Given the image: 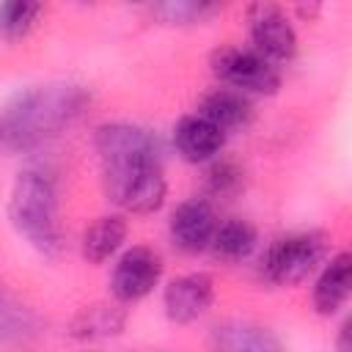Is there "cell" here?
I'll use <instances>...</instances> for the list:
<instances>
[{"instance_id": "1", "label": "cell", "mask_w": 352, "mask_h": 352, "mask_svg": "<svg viewBox=\"0 0 352 352\" xmlns=\"http://www.w3.org/2000/svg\"><path fill=\"white\" fill-rule=\"evenodd\" d=\"M91 104V91L77 82H50L16 91L0 116V138L8 154H28L72 126Z\"/></svg>"}, {"instance_id": "2", "label": "cell", "mask_w": 352, "mask_h": 352, "mask_svg": "<svg viewBox=\"0 0 352 352\" xmlns=\"http://www.w3.org/2000/svg\"><path fill=\"white\" fill-rule=\"evenodd\" d=\"M8 217L19 236L30 242L41 256L55 258L63 250V236L58 226V192L47 173L22 170L8 195Z\"/></svg>"}, {"instance_id": "3", "label": "cell", "mask_w": 352, "mask_h": 352, "mask_svg": "<svg viewBox=\"0 0 352 352\" xmlns=\"http://www.w3.org/2000/svg\"><path fill=\"white\" fill-rule=\"evenodd\" d=\"M104 195L129 214H154L168 195L160 160H140L126 165L102 168Z\"/></svg>"}, {"instance_id": "4", "label": "cell", "mask_w": 352, "mask_h": 352, "mask_svg": "<svg viewBox=\"0 0 352 352\" xmlns=\"http://www.w3.org/2000/svg\"><path fill=\"white\" fill-rule=\"evenodd\" d=\"M327 256V236L322 231H297L278 236L261 258V275L275 286H294L305 280Z\"/></svg>"}, {"instance_id": "5", "label": "cell", "mask_w": 352, "mask_h": 352, "mask_svg": "<svg viewBox=\"0 0 352 352\" xmlns=\"http://www.w3.org/2000/svg\"><path fill=\"white\" fill-rule=\"evenodd\" d=\"M209 66L214 77L239 94H258V96H272L280 88V72L272 60H267L261 52L253 47H234L223 44L212 52Z\"/></svg>"}, {"instance_id": "6", "label": "cell", "mask_w": 352, "mask_h": 352, "mask_svg": "<svg viewBox=\"0 0 352 352\" xmlns=\"http://www.w3.org/2000/svg\"><path fill=\"white\" fill-rule=\"evenodd\" d=\"M94 148L99 154L102 168L140 162V160H160V140L154 138V132L129 121L99 124L94 132Z\"/></svg>"}, {"instance_id": "7", "label": "cell", "mask_w": 352, "mask_h": 352, "mask_svg": "<svg viewBox=\"0 0 352 352\" xmlns=\"http://www.w3.org/2000/svg\"><path fill=\"white\" fill-rule=\"evenodd\" d=\"M248 33L256 52L272 63H286L297 55V33L286 11L275 3L248 6Z\"/></svg>"}, {"instance_id": "8", "label": "cell", "mask_w": 352, "mask_h": 352, "mask_svg": "<svg viewBox=\"0 0 352 352\" xmlns=\"http://www.w3.org/2000/svg\"><path fill=\"white\" fill-rule=\"evenodd\" d=\"M162 280V258L154 248L146 245H132L126 248L110 275V292L113 300L118 302H138L154 292Z\"/></svg>"}, {"instance_id": "9", "label": "cell", "mask_w": 352, "mask_h": 352, "mask_svg": "<svg viewBox=\"0 0 352 352\" xmlns=\"http://www.w3.org/2000/svg\"><path fill=\"white\" fill-rule=\"evenodd\" d=\"M212 300H214V280L206 272H184L168 280L162 292V308L173 324L198 322L212 308Z\"/></svg>"}, {"instance_id": "10", "label": "cell", "mask_w": 352, "mask_h": 352, "mask_svg": "<svg viewBox=\"0 0 352 352\" xmlns=\"http://www.w3.org/2000/svg\"><path fill=\"white\" fill-rule=\"evenodd\" d=\"M168 231H170V242L184 250V253H201L212 245V236L217 231V220L214 212L209 206V201L204 198H190L182 201L168 220Z\"/></svg>"}, {"instance_id": "11", "label": "cell", "mask_w": 352, "mask_h": 352, "mask_svg": "<svg viewBox=\"0 0 352 352\" xmlns=\"http://www.w3.org/2000/svg\"><path fill=\"white\" fill-rule=\"evenodd\" d=\"M209 352H286L278 333L250 319H231L209 333Z\"/></svg>"}, {"instance_id": "12", "label": "cell", "mask_w": 352, "mask_h": 352, "mask_svg": "<svg viewBox=\"0 0 352 352\" xmlns=\"http://www.w3.org/2000/svg\"><path fill=\"white\" fill-rule=\"evenodd\" d=\"M226 143V132L212 124L209 118H204L201 113H190L182 116L179 124L173 126V146L179 151L182 160L187 162H209L220 154Z\"/></svg>"}, {"instance_id": "13", "label": "cell", "mask_w": 352, "mask_h": 352, "mask_svg": "<svg viewBox=\"0 0 352 352\" xmlns=\"http://www.w3.org/2000/svg\"><path fill=\"white\" fill-rule=\"evenodd\" d=\"M126 319H129V314H126L124 302H118V300L91 302V305H82L69 319L66 333L74 341H104V338L118 336L126 327Z\"/></svg>"}, {"instance_id": "14", "label": "cell", "mask_w": 352, "mask_h": 352, "mask_svg": "<svg viewBox=\"0 0 352 352\" xmlns=\"http://www.w3.org/2000/svg\"><path fill=\"white\" fill-rule=\"evenodd\" d=\"M349 294H352V250H341L322 267L311 300L316 314L330 316L349 300Z\"/></svg>"}, {"instance_id": "15", "label": "cell", "mask_w": 352, "mask_h": 352, "mask_svg": "<svg viewBox=\"0 0 352 352\" xmlns=\"http://www.w3.org/2000/svg\"><path fill=\"white\" fill-rule=\"evenodd\" d=\"M198 113L204 118H209L212 124H217L223 132L231 129H245L253 121V104L245 94L234 91V88H212L209 94H204Z\"/></svg>"}, {"instance_id": "16", "label": "cell", "mask_w": 352, "mask_h": 352, "mask_svg": "<svg viewBox=\"0 0 352 352\" xmlns=\"http://www.w3.org/2000/svg\"><path fill=\"white\" fill-rule=\"evenodd\" d=\"M124 239H126V220L121 214H102L82 231L80 253L88 264H104L110 256L121 250Z\"/></svg>"}, {"instance_id": "17", "label": "cell", "mask_w": 352, "mask_h": 352, "mask_svg": "<svg viewBox=\"0 0 352 352\" xmlns=\"http://www.w3.org/2000/svg\"><path fill=\"white\" fill-rule=\"evenodd\" d=\"M256 228L248 223V220H239V217H228L223 223H217V231L212 236V256L217 261H226V264H239L245 261L253 250H256Z\"/></svg>"}, {"instance_id": "18", "label": "cell", "mask_w": 352, "mask_h": 352, "mask_svg": "<svg viewBox=\"0 0 352 352\" xmlns=\"http://www.w3.org/2000/svg\"><path fill=\"white\" fill-rule=\"evenodd\" d=\"M217 11L220 6L206 3V0H165V3L151 6V14L162 25H195V22H206Z\"/></svg>"}, {"instance_id": "19", "label": "cell", "mask_w": 352, "mask_h": 352, "mask_svg": "<svg viewBox=\"0 0 352 352\" xmlns=\"http://www.w3.org/2000/svg\"><path fill=\"white\" fill-rule=\"evenodd\" d=\"M44 6L41 3H28V0H8L0 8V28H3V38L6 41H19L25 38L36 19L41 16Z\"/></svg>"}, {"instance_id": "20", "label": "cell", "mask_w": 352, "mask_h": 352, "mask_svg": "<svg viewBox=\"0 0 352 352\" xmlns=\"http://www.w3.org/2000/svg\"><path fill=\"white\" fill-rule=\"evenodd\" d=\"M245 187V170L231 160H214L206 170V192L212 198H234Z\"/></svg>"}, {"instance_id": "21", "label": "cell", "mask_w": 352, "mask_h": 352, "mask_svg": "<svg viewBox=\"0 0 352 352\" xmlns=\"http://www.w3.org/2000/svg\"><path fill=\"white\" fill-rule=\"evenodd\" d=\"M336 352H352V314L341 322L336 333Z\"/></svg>"}]
</instances>
